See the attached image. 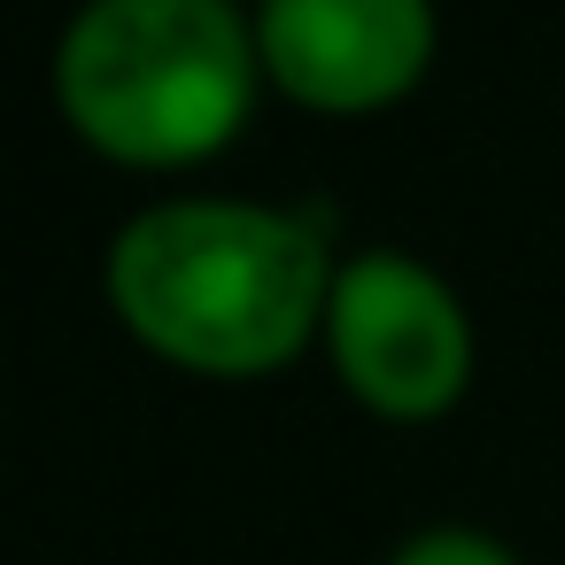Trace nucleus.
<instances>
[{
	"mask_svg": "<svg viewBox=\"0 0 565 565\" xmlns=\"http://www.w3.org/2000/svg\"><path fill=\"white\" fill-rule=\"evenodd\" d=\"M256 24L233 0H86L55 55L63 117L132 171L217 156L256 109Z\"/></svg>",
	"mask_w": 565,
	"mask_h": 565,
	"instance_id": "f03ea898",
	"label": "nucleus"
},
{
	"mask_svg": "<svg viewBox=\"0 0 565 565\" xmlns=\"http://www.w3.org/2000/svg\"><path fill=\"white\" fill-rule=\"evenodd\" d=\"M326 241L264 202H156L109 241V302L140 349L202 380H264L326 333Z\"/></svg>",
	"mask_w": 565,
	"mask_h": 565,
	"instance_id": "f257e3e1",
	"label": "nucleus"
},
{
	"mask_svg": "<svg viewBox=\"0 0 565 565\" xmlns=\"http://www.w3.org/2000/svg\"><path fill=\"white\" fill-rule=\"evenodd\" d=\"M264 78L318 117H372L434 63V0H264Z\"/></svg>",
	"mask_w": 565,
	"mask_h": 565,
	"instance_id": "20e7f679",
	"label": "nucleus"
},
{
	"mask_svg": "<svg viewBox=\"0 0 565 565\" xmlns=\"http://www.w3.org/2000/svg\"><path fill=\"white\" fill-rule=\"evenodd\" d=\"M326 349L341 387L380 418H441L472 380V326L465 302L411 256H356L333 271L326 295Z\"/></svg>",
	"mask_w": 565,
	"mask_h": 565,
	"instance_id": "7ed1b4c3",
	"label": "nucleus"
},
{
	"mask_svg": "<svg viewBox=\"0 0 565 565\" xmlns=\"http://www.w3.org/2000/svg\"><path fill=\"white\" fill-rule=\"evenodd\" d=\"M387 565H519L495 534H480V526H426V534H411Z\"/></svg>",
	"mask_w": 565,
	"mask_h": 565,
	"instance_id": "39448f33",
	"label": "nucleus"
},
{
	"mask_svg": "<svg viewBox=\"0 0 565 565\" xmlns=\"http://www.w3.org/2000/svg\"><path fill=\"white\" fill-rule=\"evenodd\" d=\"M233 9H241V0H233Z\"/></svg>",
	"mask_w": 565,
	"mask_h": 565,
	"instance_id": "423d86ee",
	"label": "nucleus"
}]
</instances>
